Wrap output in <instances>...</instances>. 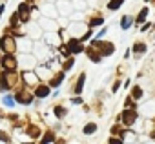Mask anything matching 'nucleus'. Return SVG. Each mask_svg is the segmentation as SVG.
Masks as SVG:
<instances>
[{"label":"nucleus","mask_w":155,"mask_h":144,"mask_svg":"<svg viewBox=\"0 0 155 144\" xmlns=\"http://www.w3.org/2000/svg\"><path fill=\"white\" fill-rule=\"evenodd\" d=\"M137 111L135 110H124L122 111V115H120V120L126 124V126H133V122L137 120Z\"/></svg>","instance_id":"f257e3e1"},{"label":"nucleus","mask_w":155,"mask_h":144,"mask_svg":"<svg viewBox=\"0 0 155 144\" xmlns=\"http://www.w3.org/2000/svg\"><path fill=\"white\" fill-rule=\"evenodd\" d=\"M68 49H69V53H73V55H77V53H81L84 47H82V40H69L68 42Z\"/></svg>","instance_id":"f03ea898"},{"label":"nucleus","mask_w":155,"mask_h":144,"mask_svg":"<svg viewBox=\"0 0 155 144\" xmlns=\"http://www.w3.org/2000/svg\"><path fill=\"white\" fill-rule=\"evenodd\" d=\"M131 51H133L135 55H142V53H146V51H148V46H146L144 42H137V44H133Z\"/></svg>","instance_id":"7ed1b4c3"},{"label":"nucleus","mask_w":155,"mask_h":144,"mask_svg":"<svg viewBox=\"0 0 155 144\" xmlns=\"http://www.w3.org/2000/svg\"><path fill=\"white\" fill-rule=\"evenodd\" d=\"M122 4H124V0H110V2H108V9L110 11H117Z\"/></svg>","instance_id":"20e7f679"},{"label":"nucleus","mask_w":155,"mask_h":144,"mask_svg":"<svg viewBox=\"0 0 155 144\" xmlns=\"http://www.w3.org/2000/svg\"><path fill=\"white\" fill-rule=\"evenodd\" d=\"M148 13H150V9H148V8H142V9H140V13H139V17L135 18V24H142V22L146 20Z\"/></svg>","instance_id":"39448f33"},{"label":"nucleus","mask_w":155,"mask_h":144,"mask_svg":"<svg viewBox=\"0 0 155 144\" xmlns=\"http://www.w3.org/2000/svg\"><path fill=\"white\" fill-rule=\"evenodd\" d=\"M131 99H135V100H139V99H142V88L140 86H133L131 88Z\"/></svg>","instance_id":"423d86ee"},{"label":"nucleus","mask_w":155,"mask_h":144,"mask_svg":"<svg viewBox=\"0 0 155 144\" xmlns=\"http://www.w3.org/2000/svg\"><path fill=\"white\" fill-rule=\"evenodd\" d=\"M131 24H133V18H131L130 15H126V17L120 18V28H122V29H128Z\"/></svg>","instance_id":"0eeeda50"},{"label":"nucleus","mask_w":155,"mask_h":144,"mask_svg":"<svg viewBox=\"0 0 155 144\" xmlns=\"http://www.w3.org/2000/svg\"><path fill=\"white\" fill-rule=\"evenodd\" d=\"M84 80H86V75L82 73V75L79 77V82H77V88H75V93H81V91H82V88H84Z\"/></svg>","instance_id":"6e6552de"},{"label":"nucleus","mask_w":155,"mask_h":144,"mask_svg":"<svg viewBox=\"0 0 155 144\" xmlns=\"http://www.w3.org/2000/svg\"><path fill=\"white\" fill-rule=\"evenodd\" d=\"M95 131H97V124H95V122H90V124L84 126V133H86V135H91V133H95Z\"/></svg>","instance_id":"1a4fd4ad"},{"label":"nucleus","mask_w":155,"mask_h":144,"mask_svg":"<svg viewBox=\"0 0 155 144\" xmlns=\"http://www.w3.org/2000/svg\"><path fill=\"white\" fill-rule=\"evenodd\" d=\"M37 95L38 97H48L49 95V88L48 86H38L37 88Z\"/></svg>","instance_id":"9d476101"},{"label":"nucleus","mask_w":155,"mask_h":144,"mask_svg":"<svg viewBox=\"0 0 155 144\" xmlns=\"http://www.w3.org/2000/svg\"><path fill=\"white\" fill-rule=\"evenodd\" d=\"M2 46H4V47H6L8 51L15 47V44H13V40H11V38H2Z\"/></svg>","instance_id":"9b49d317"},{"label":"nucleus","mask_w":155,"mask_h":144,"mask_svg":"<svg viewBox=\"0 0 155 144\" xmlns=\"http://www.w3.org/2000/svg\"><path fill=\"white\" fill-rule=\"evenodd\" d=\"M62 79H64V73H60V75H57L53 80H51V86L53 88H57V86H60V82H62Z\"/></svg>","instance_id":"f8f14e48"},{"label":"nucleus","mask_w":155,"mask_h":144,"mask_svg":"<svg viewBox=\"0 0 155 144\" xmlns=\"http://www.w3.org/2000/svg\"><path fill=\"white\" fill-rule=\"evenodd\" d=\"M53 139H55V135H53V131H49V133H46V137L42 139V144H49Z\"/></svg>","instance_id":"ddd939ff"},{"label":"nucleus","mask_w":155,"mask_h":144,"mask_svg":"<svg viewBox=\"0 0 155 144\" xmlns=\"http://www.w3.org/2000/svg\"><path fill=\"white\" fill-rule=\"evenodd\" d=\"M101 24H104V18H93V20L90 22V28H97V26H101Z\"/></svg>","instance_id":"4468645a"},{"label":"nucleus","mask_w":155,"mask_h":144,"mask_svg":"<svg viewBox=\"0 0 155 144\" xmlns=\"http://www.w3.org/2000/svg\"><path fill=\"white\" fill-rule=\"evenodd\" d=\"M44 13L49 15V17H55V8H53V6H46V8H44Z\"/></svg>","instance_id":"2eb2a0df"},{"label":"nucleus","mask_w":155,"mask_h":144,"mask_svg":"<svg viewBox=\"0 0 155 144\" xmlns=\"http://www.w3.org/2000/svg\"><path fill=\"white\" fill-rule=\"evenodd\" d=\"M88 55H90V58L93 60V62H101V53H93V51H88Z\"/></svg>","instance_id":"dca6fc26"},{"label":"nucleus","mask_w":155,"mask_h":144,"mask_svg":"<svg viewBox=\"0 0 155 144\" xmlns=\"http://www.w3.org/2000/svg\"><path fill=\"white\" fill-rule=\"evenodd\" d=\"M110 144H124V140L120 137H111L110 139Z\"/></svg>","instance_id":"f3484780"},{"label":"nucleus","mask_w":155,"mask_h":144,"mask_svg":"<svg viewBox=\"0 0 155 144\" xmlns=\"http://www.w3.org/2000/svg\"><path fill=\"white\" fill-rule=\"evenodd\" d=\"M55 115L57 117H64L66 115V110L64 108H55Z\"/></svg>","instance_id":"a211bd4d"},{"label":"nucleus","mask_w":155,"mask_h":144,"mask_svg":"<svg viewBox=\"0 0 155 144\" xmlns=\"http://www.w3.org/2000/svg\"><path fill=\"white\" fill-rule=\"evenodd\" d=\"M4 64H6L8 67H9V66H11V67H15V60H13V58H9V57H8V58L4 60Z\"/></svg>","instance_id":"6ab92c4d"},{"label":"nucleus","mask_w":155,"mask_h":144,"mask_svg":"<svg viewBox=\"0 0 155 144\" xmlns=\"http://www.w3.org/2000/svg\"><path fill=\"white\" fill-rule=\"evenodd\" d=\"M71 66H73V58H69V60H68V62H66V64H64V69H66V71H68V69H69V67H71Z\"/></svg>","instance_id":"aec40b11"},{"label":"nucleus","mask_w":155,"mask_h":144,"mask_svg":"<svg viewBox=\"0 0 155 144\" xmlns=\"http://www.w3.org/2000/svg\"><path fill=\"white\" fill-rule=\"evenodd\" d=\"M119 88H120V82H115V86H113V93L119 91Z\"/></svg>","instance_id":"412c9836"},{"label":"nucleus","mask_w":155,"mask_h":144,"mask_svg":"<svg viewBox=\"0 0 155 144\" xmlns=\"http://www.w3.org/2000/svg\"><path fill=\"white\" fill-rule=\"evenodd\" d=\"M81 102H82V99H79V97L73 99V104H81Z\"/></svg>","instance_id":"4be33fe9"},{"label":"nucleus","mask_w":155,"mask_h":144,"mask_svg":"<svg viewBox=\"0 0 155 144\" xmlns=\"http://www.w3.org/2000/svg\"><path fill=\"white\" fill-rule=\"evenodd\" d=\"M57 144H64V140H57Z\"/></svg>","instance_id":"5701e85b"},{"label":"nucleus","mask_w":155,"mask_h":144,"mask_svg":"<svg viewBox=\"0 0 155 144\" xmlns=\"http://www.w3.org/2000/svg\"><path fill=\"white\" fill-rule=\"evenodd\" d=\"M144 2H151V0H144Z\"/></svg>","instance_id":"b1692460"}]
</instances>
